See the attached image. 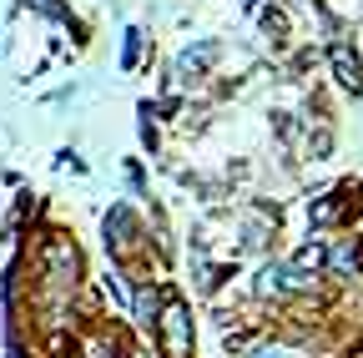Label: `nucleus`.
I'll use <instances>...</instances> for the list:
<instances>
[{"instance_id": "nucleus-1", "label": "nucleus", "mask_w": 363, "mask_h": 358, "mask_svg": "<svg viewBox=\"0 0 363 358\" xmlns=\"http://www.w3.org/2000/svg\"><path fill=\"white\" fill-rule=\"evenodd\" d=\"M157 348L162 358H192V308L182 293H167L162 298V318H157Z\"/></svg>"}, {"instance_id": "nucleus-2", "label": "nucleus", "mask_w": 363, "mask_h": 358, "mask_svg": "<svg viewBox=\"0 0 363 358\" xmlns=\"http://www.w3.org/2000/svg\"><path fill=\"white\" fill-rule=\"evenodd\" d=\"M217 61H222V40L202 35V40H192V46H182V51H177V61H172V81H177V86H182V81H202V76H212Z\"/></svg>"}, {"instance_id": "nucleus-3", "label": "nucleus", "mask_w": 363, "mask_h": 358, "mask_svg": "<svg viewBox=\"0 0 363 358\" xmlns=\"http://www.w3.org/2000/svg\"><path fill=\"white\" fill-rule=\"evenodd\" d=\"M328 66H333V76H338L343 91L363 96V56L343 40V30H333V35H328Z\"/></svg>"}, {"instance_id": "nucleus-4", "label": "nucleus", "mask_w": 363, "mask_h": 358, "mask_svg": "<svg viewBox=\"0 0 363 358\" xmlns=\"http://www.w3.org/2000/svg\"><path fill=\"white\" fill-rule=\"evenodd\" d=\"M106 247L116 257H131L136 247H142V217H136L131 207H111L106 212Z\"/></svg>"}, {"instance_id": "nucleus-5", "label": "nucleus", "mask_w": 363, "mask_h": 358, "mask_svg": "<svg viewBox=\"0 0 363 358\" xmlns=\"http://www.w3.org/2000/svg\"><path fill=\"white\" fill-rule=\"evenodd\" d=\"M272 233H278V207H262V202L242 207V228H238V237H242L238 247L242 252H262Z\"/></svg>"}, {"instance_id": "nucleus-6", "label": "nucleus", "mask_w": 363, "mask_h": 358, "mask_svg": "<svg viewBox=\"0 0 363 358\" xmlns=\"http://www.w3.org/2000/svg\"><path fill=\"white\" fill-rule=\"evenodd\" d=\"M252 293L257 298H288L293 293V273H288L283 262H262L257 278H252Z\"/></svg>"}, {"instance_id": "nucleus-7", "label": "nucleus", "mask_w": 363, "mask_h": 358, "mask_svg": "<svg viewBox=\"0 0 363 358\" xmlns=\"http://www.w3.org/2000/svg\"><path fill=\"white\" fill-rule=\"evenodd\" d=\"M162 298H167V293H162L157 283H142V288L131 293V318L142 323V328H157V318H162Z\"/></svg>"}, {"instance_id": "nucleus-8", "label": "nucleus", "mask_w": 363, "mask_h": 358, "mask_svg": "<svg viewBox=\"0 0 363 358\" xmlns=\"http://www.w3.org/2000/svg\"><path fill=\"white\" fill-rule=\"evenodd\" d=\"M257 30L272 40V46H288V40H293V21H288L283 6H262L257 11Z\"/></svg>"}, {"instance_id": "nucleus-9", "label": "nucleus", "mask_w": 363, "mask_h": 358, "mask_svg": "<svg viewBox=\"0 0 363 358\" xmlns=\"http://www.w3.org/2000/svg\"><path fill=\"white\" fill-rule=\"evenodd\" d=\"M328 267H333V278H353L358 267H363V242H358V237H343V242L328 252Z\"/></svg>"}, {"instance_id": "nucleus-10", "label": "nucleus", "mask_w": 363, "mask_h": 358, "mask_svg": "<svg viewBox=\"0 0 363 358\" xmlns=\"http://www.w3.org/2000/svg\"><path fill=\"white\" fill-rule=\"evenodd\" d=\"M142 66V30H126V40H121V71H136Z\"/></svg>"}, {"instance_id": "nucleus-11", "label": "nucleus", "mask_w": 363, "mask_h": 358, "mask_svg": "<svg viewBox=\"0 0 363 358\" xmlns=\"http://www.w3.org/2000/svg\"><path fill=\"white\" fill-rule=\"evenodd\" d=\"M86 353H91V358H116V343H106V333H101V338L86 343Z\"/></svg>"}, {"instance_id": "nucleus-12", "label": "nucleus", "mask_w": 363, "mask_h": 358, "mask_svg": "<svg viewBox=\"0 0 363 358\" xmlns=\"http://www.w3.org/2000/svg\"><path fill=\"white\" fill-rule=\"evenodd\" d=\"M247 358H298V353H288V348H267V343H257Z\"/></svg>"}, {"instance_id": "nucleus-13", "label": "nucleus", "mask_w": 363, "mask_h": 358, "mask_svg": "<svg viewBox=\"0 0 363 358\" xmlns=\"http://www.w3.org/2000/svg\"><path fill=\"white\" fill-rule=\"evenodd\" d=\"M238 6H242V11H252V16H257V11H262V0H238Z\"/></svg>"}]
</instances>
